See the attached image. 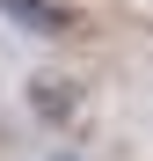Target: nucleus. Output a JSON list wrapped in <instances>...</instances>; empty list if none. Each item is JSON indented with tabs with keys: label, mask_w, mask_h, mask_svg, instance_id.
I'll list each match as a JSON object with an SVG mask.
<instances>
[{
	"label": "nucleus",
	"mask_w": 153,
	"mask_h": 161,
	"mask_svg": "<svg viewBox=\"0 0 153 161\" xmlns=\"http://www.w3.org/2000/svg\"><path fill=\"white\" fill-rule=\"evenodd\" d=\"M0 15H8L15 30H29V37H66L73 30V15L59 0H0Z\"/></svg>",
	"instance_id": "2"
},
{
	"label": "nucleus",
	"mask_w": 153,
	"mask_h": 161,
	"mask_svg": "<svg viewBox=\"0 0 153 161\" xmlns=\"http://www.w3.org/2000/svg\"><path fill=\"white\" fill-rule=\"evenodd\" d=\"M44 161H88V154H66V147H59V154H44Z\"/></svg>",
	"instance_id": "3"
},
{
	"label": "nucleus",
	"mask_w": 153,
	"mask_h": 161,
	"mask_svg": "<svg viewBox=\"0 0 153 161\" xmlns=\"http://www.w3.org/2000/svg\"><path fill=\"white\" fill-rule=\"evenodd\" d=\"M22 103H29V117H37L44 132H73V125L88 117V88H80L66 66H37L29 80H22Z\"/></svg>",
	"instance_id": "1"
}]
</instances>
